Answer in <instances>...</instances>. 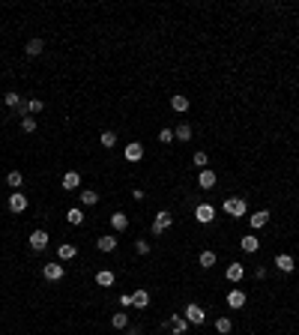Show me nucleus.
I'll return each instance as SVG.
<instances>
[{
	"instance_id": "c85d7f7f",
	"label": "nucleus",
	"mask_w": 299,
	"mask_h": 335,
	"mask_svg": "<svg viewBox=\"0 0 299 335\" xmlns=\"http://www.w3.org/2000/svg\"><path fill=\"white\" fill-rule=\"evenodd\" d=\"M234 329V323H231V317H216V332L219 335H227Z\"/></svg>"
},
{
	"instance_id": "1a4fd4ad",
	"label": "nucleus",
	"mask_w": 299,
	"mask_h": 335,
	"mask_svg": "<svg viewBox=\"0 0 299 335\" xmlns=\"http://www.w3.org/2000/svg\"><path fill=\"white\" fill-rule=\"evenodd\" d=\"M198 186H201V189H213V186H216V171H213V168L198 171Z\"/></svg>"
},
{
	"instance_id": "f03ea898",
	"label": "nucleus",
	"mask_w": 299,
	"mask_h": 335,
	"mask_svg": "<svg viewBox=\"0 0 299 335\" xmlns=\"http://www.w3.org/2000/svg\"><path fill=\"white\" fill-rule=\"evenodd\" d=\"M221 209L227 216H234V219H242L245 213H249V204H245L242 198H227L224 204H221Z\"/></svg>"
},
{
	"instance_id": "412c9836",
	"label": "nucleus",
	"mask_w": 299,
	"mask_h": 335,
	"mask_svg": "<svg viewBox=\"0 0 299 335\" xmlns=\"http://www.w3.org/2000/svg\"><path fill=\"white\" fill-rule=\"evenodd\" d=\"M111 227H114V231H126V227H129V216L126 213H114L111 216Z\"/></svg>"
},
{
	"instance_id": "7ed1b4c3",
	"label": "nucleus",
	"mask_w": 299,
	"mask_h": 335,
	"mask_svg": "<svg viewBox=\"0 0 299 335\" xmlns=\"http://www.w3.org/2000/svg\"><path fill=\"white\" fill-rule=\"evenodd\" d=\"M183 317H186V320L189 323H195V326H201L204 320H206V311L198 305V303H189L186 308H183Z\"/></svg>"
},
{
	"instance_id": "bb28decb",
	"label": "nucleus",
	"mask_w": 299,
	"mask_h": 335,
	"mask_svg": "<svg viewBox=\"0 0 299 335\" xmlns=\"http://www.w3.org/2000/svg\"><path fill=\"white\" fill-rule=\"evenodd\" d=\"M21 183H24V174H21V171H9V174H6V186H9V189H18Z\"/></svg>"
},
{
	"instance_id": "4be33fe9",
	"label": "nucleus",
	"mask_w": 299,
	"mask_h": 335,
	"mask_svg": "<svg viewBox=\"0 0 299 335\" xmlns=\"http://www.w3.org/2000/svg\"><path fill=\"white\" fill-rule=\"evenodd\" d=\"M224 275H227V281H239V278L245 275V267H242V263H231Z\"/></svg>"
},
{
	"instance_id": "cd10ccee",
	"label": "nucleus",
	"mask_w": 299,
	"mask_h": 335,
	"mask_svg": "<svg viewBox=\"0 0 299 335\" xmlns=\"http://www.w3.org/2000/svg\"><path fill=\"white\" fill-rule=\"evenodd\" d=\"M191 135H195V132H191L189 123H180L177 132H173V138H177V141H191Z\"/></svg>"
},
{
	"instance_id": "6ab92c4d",
	"label": "nucleus",
	"mask_w": 299,
	"mask_h": 335,
	"mask_svg": "<svg viewBox=\"0 0 299 335\" xmlns=\"http://www.w3.org/2000/svg\"><path fill=\"white\" fill-rule=\"evenodd\" d=\"M75 255H78V249H75L72 242H63L60 249H57V257H60V260H72Z\"/></svg>"
},
{
	"instance_id": "7c9ffc66",
	"label": "nucleus",
	"mask_w": 299,
	"mask_h": 335,
	"mask_svg": "<svg viewBox=\"0 0 299 335\" xmlns=\"http://www.w3.org/2000/svg\"><path fill=\"white\" fill-rule=\"evenodd\" d=\"M102 147H105V150H111V147H117V132H111V129H105V132H102Z\"/></svg>"
},
{
	"instance_id": "aec40b11",
	"label": "nucleus",
	"mask_w": 299,
	"mask_h": 335,
	"mask_svg": "<svg viewBox=\"0 0 299 335\" xmlns=\"http://www.w3.org/2000/svg\"><path fill=\"white\" fill-rule=\"evenodd\" d=\"M198 263H201V270H213L216 267V252H201V257H198Z\"/></svg>"
},
{
	"instance_id": "2eb2a0df",
	"label": "nucleus",
	"mask_w": 299,
	"mask_h": 335,
	"mask_svg": "<svg viewBox=\"0 0 299 335\" xmlns=\"http://www.w3.org/2000/svg\"><path fill=\"white\" fill-rule=\"evenodd\" d=\"M227 305H231V308H242V305H245V290L234 287L231 293H227Z\"/></svg>"
},
{
	"instance_id": "4c0bfd02",
	"label": "nucleus",
	"mask_w": 299,
	"mask_h": 335,
	"mask_svg": "<svg viewBox=\"0 0 299 335\" xmlns=\"http://www.w3.org/2000/svg\"><path fill=\"white\" fill-rule=\"evenodd\" d=\"M159 141H162V144H171V141H173V132H171V129H162V132H159Z\"/></svg>"
},
{
	"instance_id": "a878e982",
	"label": "nucleus",
	"mask_w": 299,
	"mask_h": 335,
	"mask_svg": "<svg viewBox=\"0 0 299 335\" xmlns=\"http://www.w3.org/2000/svg\"><path fill=\"white\" fill-rule=\"evenodd\" d=\"M171 108L177 111V114H186L189 111V99L186 96H171Z\"/></svg>"
},
{
	"instance_id": "f257e3e1",
	"label": "nucleus",
	"mask_w": 299,
	"mask_h": 335,
	"mask_svg": "<svg viewBox=\"0 0 299 335\" xmlns=\"http://www.w3.org/2000/svg\"><path fill=\"white\" fill-rule=\"evenodd\" d=\"M173 224V216L168 213V209H159V213H156V219H153V227H150V234L153 237H162L168 227Z\"/></svg>"
},
{
	"instance_id": "393cba45",
	"label": "nucleus",
	"mask_w": 299,
	"mask_h": 335,
	"mask_svg": "<svg viewBox=\"0 0 299 335\" xmlns=\"http://www.w3.org/2000/svg\"><path fill=\"white\" fill-rule=\"evenodd\" d=\"M42 48H45V45H42V39H30V42L24 45L27 57H39V54H42Z\"/></svg>"
},
{
	"instance_id": "4468645a",
	"label": "nucleus",
	"mask_w": 299,
	"mask_h": 335,
	"mask_svg": "<svg viewBox=\"0 0 299 335\" xmlns=\"http://www.w3.org/2000/svg\"><path fill=\"white\" fill-rule=\"evenodd\" d=\"M267 222H269V209H257V213L249 216V224L254 227V231H257V227H263Z\"/></svg>"
},
{
	"instance_id": "f8f14e48",
	"label": "nucleus",
	"mask_w": 299,
	"mask_h": 335,
	"mask_svg": "<svg viewBox=\"0 0 299 335\" xmlns=\"http://www.w3.org/2000/svg\"><path fill=\"white\" fill-rule=\"evenodd\" d=\"M96 249H99V252H114V249H117V237H114V234L99 237V239H96Z\"/></svg>"
},
{
	"instance_id": "c756f323",
	"label": "nucleus",
	"mask_w": 299,
	"mask_h": 335,
	"mask_svg": "<svg viewBox=\"0 0 299 335\" xmlns=\"http://www.w3.org/2000/svg\"><path fill=\"white\" fill-rule=\"evenodd\" d=\"M3 102H6V108H12V111H15V108H18V105L24 102V96H21V93H12V90H9V93L3 96Z\"/></svg>"
},
{
	"instance_id": "473e14b6",
	"label": "nucleus",
	"mask_w": 299,
	"mask_h": 335,
	"mask_svg": "<svg viewBox=\"0 0 299 335\" xmlns=\"http://www.w3.org/2000/svg\"><path fill=\"white\" fill-rule=\"evenodd\" d=\"M191 162H195V168H201V171H204V168H206V162H209V156H206L204 150H198L195 156H191Z\"/></svg>"
},
{
	"instance_id": "ea45409f",
	"label": "nucleus",
	"mask_w": 299,
	"mask_h": 335,
	"mask_svg": "<svg viewBox=\"0 0 299 335\" xmlns=\"http://www.w3.org/2000/svg\"><path fill=\"white\" fill-rule=\"evenodd\" d=\"M129 335H141V329H135V326H132V329H129Z\"/></svg>"
},
{
	"instance_id": "dca6fc26",
	"label": "nucleus",
	"mask_w": 299,
	"mask_h": 335,
	"mask_svg": "<svg viewBox=\"0 0 299 335\" xmlns=\"http://www.w3.org/2000/svg\"><path fill=\"white\" fill-rule=\"evenodd\" d=\"M275 267H278L281 272H293V270H296L293 255H278V257H275Z\"/></svg>"
},
{
	"instance_id": "e433bc0d",
	"label": "nucleus",
	"mask_w": 299,
	"mask_h": 335,
	"mask_svg": "<svg viewBox=\"0 0 299 335\" xmlns=\"http://www.w3.org/2000/svg\"><path fill=\"white\" fill-rule=\"evenodd\" d=\"M120 305H123V311L132 308V293H120Z\"/></svg>"
},
{
	"instance_id": "6e6552de",
	"label": "nucleus",
	"mask_w": 299,
	"mask_h": 335,
	"mask_svg": "<svg viewBox=\"0 0 299 335\" xmlns=\"http://www.w3.org/2000/svg\"><path fill=\"white\" fill-rule=\"evenodd\" d=\"M239 249H242L245 255H254V252L260 249V239H257L254 234H245V237L239 239Z\"/></svg>"
},
{
	"instance_id": "39448f33",
	"label": "nucleus",
	"mask_w": 299,
	"mask_h": 335,
	"mask_svg": "<svg viewBox=\"0 0 299 335\" xmlns=\"http://www.w3.org/2000/svg\"><path fill=\"white\" fill-rule=\"evenodd\" d=\"M6 207H9V213H24V209H27V198L21 195V191H12Z\"/></svg>"
},
{
	"instance_id": "c9c22d12",
	"label": "nucleus",
	"mask_w": 299,
	"mask_h": 335,
	"mask_svg": "<svg viewBox=\"0 0 299 335\" xmlns=\"http://www.w3.org/2000/svg\"><path fill=\"white\" fill-rule=\"evenodd\" d=\"M135 252H138V255H150V242H147V239H138V242H135Z\"/></svg>"
},
{
	"instance_id": "b1692460",
	"label": "nucleus",
	"mask_w": 299,
	"mask_h": 335,
	"mask_svg": "<svg viewBox=\"0 0 299 335\" xmlns=\"http://www.w3.org/2000/svg\"><path fill=\"white\" fill-rule=\"evenodd\" d=\"M111 326H114V329H126V326H129V311H117V314L111 317Z\"/></svg>"
},
{
	"instance_id": "f704fd0d",
	"label": "nucleus",
	"mask_w": 299,
	"mask_h": 335,
	"mask_svg": "<svg viewBox=\"0 0 299 335\" xmlns=\"http://www.w3.org/2000/svg\"><path fill=\"white\" fill-rule=\"evenodd\" d=\"M21 129H24L27 135H30V132H36V120H33V117H24V120H21Z\"/></svg>"
},
{
	"instance_id": "5701e85b",
	"label": "nucleus",
	"mask_w": 299,
	"mask_h": 335,
	"mask_svg": "<svg viewBox=\"0 0 299 335\" xmlns=\"http://www.w3.org/2000/svg\"><path fill=\"white\" fill-rule=\"evenodd\" d=\"M81 204H84V207H96V204H99V191L84 189V191H81Z\"/></svg>"
},
{
	"instance_id": "20e7f679",
	"label": "nucleus",
	"mask_w": 299,
	"mask_h": 335,
	"mask_svg": "<svg viewBox=\"0 0 299 335\" xmlns=\"http://www.w3.org/2000/svg\"><path fill=\"white\" fill-rule=\"evenodd\" d=\"M195 219H198V224H209L216 219V207L213 204H198L195 207Z\"/></svg>"
},
{
	"instance_id": "72a5a7b5",
	"label": "nucleus",
	"mask_w": 299,
	"mask_h": 335,
	"mask_svg": "<svg viewBox=\"0 0 299 335\" xmlns=\"http://www.w3.org/2000/svg\"><path fill=\"white\" fill-rule=\"evenodd\" d=\"M45 108V105H42V99H27V114L33 117V114H39Z\"/></svg>"
},
{
	"instance_id": "ddd939ff",
	"label": "nucleus",
	"mask_w": 299,
	"mask_h": 335,
	"mask_svg": "<svg viewBox=\"0 0 299 335\" xmlns=\"http://www.w3.org/2000/svg\"><path fill=\"white\" fill-rule=\"evenodd\" d=\"M168 326L173 329V335H183V332L189 329V320H186V317H183V314H173V317H171V320H168Z\"/></svg>"
},
{
	"instance_id": "423d86ee",
	"label": "nucleus",
	"mask_w": 299,
	"mask_h": 335,
	"mask_svg": "<svg viewBox=\"0 0 299 335\" xmlns=\"http://www.w3.org/2000/svg\"><path fill=\"white\" fill-rule=\"evenodd\" d=\"M48 239H51V237H48L45 231H33V234H30V249H33V252H45V249H48Z\"/></svg>"
},
{
	"instance_id": "2f4dec72",
	"label": "nucleus",
	"mask_w": 299,
	"mask_h": 335,
	"mask_svg": "<svg viewBox=\"0 0 299 335\" xmlns=\"http://www.w3.org/2000/svg\"><path fill=\"white\" fill-rule=\"evenodd\" d=\"M66 222H69V224H84V213H81L78 207H72V209L66 213Z\"/></svg>"
},
{
	"instance_id": "0eeeda50",
	"label": "nucleus",
	"mask_w": 299,
	"mask_h": 335,
	"mask_svg": "<svg viewBox=\"0 0 299 335\" xmlns=\"http://www.w3.org/2000/svg\"><path fill=\"white\" fill-rule=\"evenodd\" d=\"M42 275H45L48 281H60V278L66 275V270H63V263H45V267H42Z\"/></svg>"
},
{
	"instance_id": "9b49d317",
	"label": "nucleus",
	"mask_w": 299,
	"mask_h": 335,
	"mask_svg": "<svg viewBox=\"0 0 299 335\" xmlns=\"http://www.w3.org/2000/svg\"><path fill=\"white\" fill-rule=\"evenodd\" d=\"M141 159H144V144H138V141L126 144V162H141Z\"/></svg>"
},
{
	"instance_id": "f3484780",
	"label": "nucleus",
	"mask_w": 299,
	"mask_h": 335,
	"mask_svg": "<svg viewBox=\"0 0 299 335\" xmlns=\"http://www.w3.org/2000/svg\"><path fill=\"white\" fill-rule=\"evenodd\" d=\"M132 305H135V308H147V305H150V293H147L144 287H138V290L132 293Z\"/></svg>"
},
{
	"instance_id": "a211bd4d",
	"label": "nucleus",
	"mask_w": 299,
	"mask_h": 335,
	"mask_svg": "<svg viewBox=\"0 0 299 335\" xmlns=\"http://www.w3.org/2000/svg\"><path fill=\"white\" fill-rule=\"evenodd\" d=\"M96 285H99V287H111V285H114V272H111V270H99V272H96Z\"/></svg>"
},
{
	"instance_id": "58836bf2",
	"label": "nucleus",
	"mask_w": 299,
	"mask_h": 335,
	"mask_svg": "<svg viewBox=\"0 0 299 335\" xmlns=\"http://www.w3.org/2000/svg\"><path fill=\"white\" fill-rule=\"evenodd\" d=\"M267 275V267H254V278H263Z\"/></svg>"
},
{
	"instance_id": "9d476101",
	"label": "nucleus",
	"mask_w": 299,
	"mask_h": 335,
	"mask_svg": "<svg viewBox=\"0 0 299 335\" xmlns=\"http://www.w3.org/2000/svg\"><path fill=\"white\" fill-rule=\"evenodd\" d=\"M60 183H63V189H66V191H75V189L81 186V174H78V171H66Z\"/></svg>"
}]
</instances>
